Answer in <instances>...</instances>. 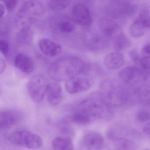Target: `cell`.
I'll return each mask as SVG.
<instances>
[{"label": "cell", "instance_id": "cell-20", "mask_svg": "<svg viewBox=\"0 0 150 150\" xmlns=\"http://www.w3.org/2000/svg\"><path fill=\"white\" fill-rule=\"evenodd\" d=\"M71 1H50L48 2V6L51 9L54 11L64 10L70 5Z\"/></svg>", "mask_w": 150, "mask_h": 150}, {"label": "cell", "instance_id": "cell-18", "mask_svg": "<svg viewBox=\"0 0 150 150\" xmlns=\"http://www.w3.org/2000/svg\"><path fill=\"white\" fill-rule=\"evenodd\" d=\"M33 32L31 28L19 30L16 35L17 42L22 46H26L31 42Z\"/></svg>", "mask_w": 150, "mask_h": 150}, {"label": "cell", "instance_id": "cell-22", "mask_svg": "<svg viewBox=\"0 0 150 150\" xmlns=\"http://www.w3.org/2000/svg\"><path fill=\"white\" fill-rule=\"evenodd\" d=\"M137 119L141 122H146L150 120V112L145 110H141L138 112Z\"/></svg>", "mask_w": 150, "mask_h": 150}, {"label": "cell", "instance_id": "cell-15", "mask_svg": "<svg viewBox=\"0 0 150 150\" xmlns=\"http://www.w3.org/2000/svg\"><path fill=\"white\" fill-rule=\"evenodd\" d=\"M54 29L60 34L68 35L74 31L75 23L71 18L62 17L57 20L54 25Z\"/></svg>", "mask_w": 150, "mask_h": 150}, {"label": "cell", "instance_id": "cell-23", "mask_svg": "<svg viewBox=\"0 0 150 150\" xmlns=\"http://www.w3.org/2000/svg\"><path fill=\"white\" fill-rule=\"evenodd\" d=\"M10 47L8 42L7 40L1 39L0 41V51L5 57H7L9 53Z\"/></svg>", "mask_w": 150, "mask_h": 150}, {"label": "cell", "instance_id": "cell-13", "mask_svg": "<svg viewBox=\"0 0 150 150\" xmlns=\"http://www.w3.org/2000/svg\"><path fill=\"white\" fill-rule=\"evenodd\" d=\"M83 144L87 150H100L104 146V138L98 132H90L84 136Z\"/></svg>", "mask_w": 150, "mask_h": 150}, {"label": "cell", "instance_id": "cell-17", "mask_svg": "<svg viewBox=\"0 0 150 150\" xmlns=\"http://www.w3.org/2000/svg\"><path fill=\"white\" fill-rule=\"evenodd\" d=\"M52 147L53 150H73L74 144L69 137H59L54 139Z\"/></svg>", "mask_w": 150, "mask_h": 150}, {"label": "cell", "instance_id": "cell-10", "mask_svg": "<svg viewBox=\"0 0 150 150\" xmlns=\"http://www.w3.org/2000/svg\"><path fill=\"white\" fill-rule=\"evenodd\" d=\"M46 96L49 103L53 106L59 104L63 100L64 93L60 84L57 81H52L47 84Z\"/></svg>", "mask_w": 150, "mask_h": 150}, {"label": "cell", "instance_id": "cell-12", "mask_svg": "<svg viewBox=\"0 0 150 150\" xmlns=\"http://www.w3.org/2000/svg\"><path fill=\"white\" fill-rule=\"evenodd\" d=\"M38 47L41 52L49 57H53L59 55L62 50L59 44L48 38H42L38 42Z\"/></svg>", "mask_w": 150, "mask_h": 150}, {"label": "cell", "instance_id": "cell-1", "mask_svg": "<svg viewBox=\"0 0 150 150\" xmlns=\"http://www.w3.org/2000/svg\"><path fill=\"white\" fill-rule=\"evenodd\" d=\"M86 67V63L79 57L65 56L52 62L48 67V73L54 81H66L79 76L84 71Z\"/></svg>", "mask_w": 150, "mask_h": 150}, {"label": "cell", "instance_id": "cell-27", "mask_svg": "<svg viewBox=\"0 0 150 150\" xmlns=\"http://www.w3.org/2000/svg\"><path fill=\"white\" fill-rule=\"evenodd\" d=\"M6 9V7L4 3L2 1H1L0 2V18L1 19L4 16Z\"/></svg>", "mask_w": 150, "mask_h": 150}, {"label": "cell", "instance_id": "cell-21", "mask_svg": "<svg viewBox=\"0 0 150 150\" xmlns=\"http://www.w3.org/2000/svg\"><path fill=\"white\" fill-rule=\"evenodd\" d=\"M116 46L119 49H122L127 46L129 42L124 35L120 34L117 36L116 39Z\"/></svg>", "mask_w": 150, "mask_h": 150}, {"label": "cell", "instance_id": "cell-25", "mask_svg": "<svg viewBox=\"0 0 150 150\" xmlns=\"http://www.w3.org/2000/svg\"><path fill=\"white\" fill-rule=\"evenodd\" d=\"M6 9L9 11H12L15 8L18 3V1L15 0L6 1L3 2Z\"/></svg>", "mask_w": 150, "mask_h": 150}, {"label": "cell", "instance_id": "cell-19", "mask_svg": "<svg viewBox=\"0 0 150 150\" xmlns=\"http://www.w3.org/2000/svg\"><path fill=\"white\" fill-rule=\"evenodd\" d=\"M139 74L138 70L133 67L124 68L119 73L120 79L125 82H129L136 78Z\"/></svg>", "mask_w": 150, "mask_h": 150}, {"label": "cell", "instance_id": "cell-2", "mask_svg": "<svg viewBox=\"0 0 150 150\" xmlns=\"http://www.w3.org/2000/svg\"><path fill=\"white\" fill-rule=\"evenodd\" d=\"M45 12V6L41 1H26L21 6L16 15L15 21L17 28H30L35 22L44 16Z\"/></svg>", "mask_w": 150, "mask_h": 150}, {"label": "cell", "instance_id": "cell-16", "mask_svg": "<svg viewBox=\"0 0 150 150\" xmlns=\"http://www.w3.org/2000/svg\"><path fill=\"white\" fill-rule=\"evenodd\" d=\"M70 120L78 125H86L89 124L93 119L85 110L75 108L71 115Z\"/></svg>", "mask_w": 150, "mask_h": 150}, {"label": "cell", "instance_id": "cell-26", "mask_svg": "<svg viewBox=\"0 0 150 150\" xmlns=\"http://www.w3.org/2000/svg\"><path fill=\"white\" fill-rule=\"evenodd\" d=\"M141 53L143 57L150 58V42L146 44L142 47Z\"/></svg>", "mask_w": 150, "mask_h": 150}, {"label": "cell", "instance_id": "cell-29", "mask_svg": "<svg viewBox=\"0 0 150 150\" xmlns=\"http://www.w3.org/2000/svg\"><path fill=\"white\" fill-rule=\"evenodd\" d=\"M143 131L145 134L150 135V122L148 123L144 126Z\"/></svg>", "mask_w": 150, "mask_h": 150}, {"label": "cell", "instance_id": "cell-28", "mask_svg": "<svg viewBox=\"0 0 150 150\" xmlns=\"http://www.w3.org/2000/svg\"><path fill=\"white\" fill-rule=\"evenodd\" d=\"M6 62L2 59H1V62H0V74H1L4 72L6 68Z\"/></svg>", "mask_w": 150, "mask_h": 150}, {"label": "cell", "instance_id": "cell-7", "mask_svg": "<svg viewBox=\"0 0 150 150\" xmlns=\"http://www.w3.org/2000/svg\"><path fill=\"white\" fill-rule=\"evenodd\" d=\"M150 29V15L147 13H142L134 21L129 28L130 35L134 38L143 36Z\"/></svg>", "mask_w": 150, "mask_h": 150}, {"label": "cell", "instance_id": "cell-9", "mask_svg": "<svg viewBox=\"0 0 150 150\" xmlns=\"http://www.w3.org/2000/svg\"><path fill=\"white\" fill-rule=\"evenodd\" d=\"M21 112L13 110H1L0 113V128L6 130L17 124L21 120Z\"/></svg>", "mask_w": 150, "mask_h": 150}, {"label": "cell", "instance_id": "cell-11", "mask_svg": "<svg viewBox=\"0 0 150 150\" xmlns=\"http://www.w3.org/2000/svg\"><path fill=\"white\" fill-rule=\"evenodd\" d=\"M14 64L18 70L26 74L31 73L35 70L34 59L30 56L23 52L18 53L16 56Z\"/></svg>", "mask_w": 150, "mask_h": 150}, {"label": "cell", "instance_id": "cell-6", "mask_svg": "<svg viewBox=\"0 0 150 150\" xmlns=\"http://www.w3.org/2000/svg\"><path fill=\"white\" fill-rule=\"evenodd\" d=\"M71 18L75 24L83 27L90 26L93 21L89 8L83 3H78L73 6Z\"/></svg>", "mask_w": 150, "mask_h": 150}, {"label": "cell", "instance_id": "cell-24", "mask_svg": "<svg viewBox=\"0 0 150 150\" xmlns=\"http://www.w3.org/2000/svg\"><path fill=\"white\" fill-rule=\"evenodd\" d=\"M139 65L143 70L145 71L150 70V58L143 57L139 60Z\"/></svg>", "mask_w": 150, "mask_h": 150}, {"label": "cell", "instance_id": "cell-30", "mask_svg": "<svg viewBox=\"0 0 150 150\" xmlns=\"http://www.w3.org/2000/svg\"><path fill=\"white\" fill-rule=\"evenodd\" d=\"M150 150V149H146V150Z\"/></svg>", "mask_w": 150, "mask_h": 150}, {"label": "cell", "instance_id": "cell-8", "mask_svg": "<svg viewBox=\"0 0 150 150\" xmlns=\"http://www.w3.org/2000/svg\"><path fill=\"white\" fill-rule=\"evenodd\" d=\"M91 86V83L89 80L79 76L73 77L65 82L66 89L70 94L87 91Z\"/></svg>", "mask_w": 150, "mask_h": 150}, {"label": "cell", "instance_id": "cell-4", "mask_svg": "<svg viewBox=\"0 0 150 150\" xmlns=\"http://www.w3.org/2000/svg\"><path fill=\"white\" fill-rule=\"evenodd\" d=\"M8 139L14 144L31 150L40 149L43 144L39 135L26 130H19L12 132Z\"/></svg>", "mask_w": 150, "mask_h": 150}, {"label": "cell", "instance_id": "cell-3", "mask_svg": "<svg viewBox=\"0 0 150 150\" xmlns=\"http://www.w3.org/2000/svg\"><path fill=\"white\" fill-rule=\"evenodd\" d=\"M76 108L87 112L93 119L107 118L109 109L101 99L94 96L87 97L79 102Z\"/></svg>", "mask_w": 150, "mask_h": 150}, {"label": "cell", "instance_id": "cell-14", "mask_svg": "<svg viewBox=\"0 0 150 150\" xmlns=\"http://www.w3.org/2000/svg\"><path fill=\"white\" fill-rule=\"evenodd\" d=\"M125 58L122 53L112 52L108 54L104 58V63L105 66L110 70L120 69L124 64Z\"/></svg>", "mask_w": 150, "mask_h": 150}, {"label": "cell", "instance_id": "cell-5", "mask_svg": "<svg viewBox=\"0 0 150 150\" xmlns=\"http://www.w3.org/2000/svg\"><path fill=\"white\" fill-rule=\"evenodd\" d=\"M47 84L44 78L39 74L31 77L27 85L28 93L35 102H41L46 96Z\"/></svg>", "mask_w": 150, "mask_h": 150}]
</instances>
